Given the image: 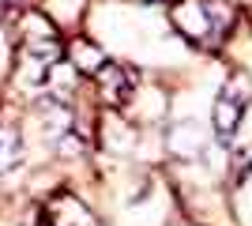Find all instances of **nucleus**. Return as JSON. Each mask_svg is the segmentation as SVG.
I'll return each instance as SVG.
<instances>
[{
	"mask_svg": "<svg viewBox=\"0 0 252 226\" xmlns=\"http://www.w3.org/2000/svg\"><path fill=\"white\" fill-rule=\"evenodd\" d=\"M42 129H45V140L53 143V147H61V143H72V129H75V113L64 102H42Z\"/></svg>",
	"mask_w": 252,
	"mask_h": 226,
	"instance_id": "obj_4",
	"label": "nucleus"
},
{
	"mask_svg": "<svg viewBox=\"0 0 252 226\" xmlns=\"http://www.w3.org/2000/svg\"><path fill=\"white\" fill-rule=\"evenodd\" d=\"M98 91H102V98L109 106H125L128 98H132V91H136V75H132V68L105 61L102 72H98Z\"/></svg>",
	"mask_w": 252,
	"mask_h": 226,
	"instance_id": "obj_3",
	"label": "nucleus"
},
{
	"mask_svg": "<svg viewBox=\"0 0 252 226\" xmlns=\"http://www.w3.org/2000/svg\"><path fill=\"white\" fill-rule=\"evenodd\" d=\"M249 106H252L249 83H245V79H230V83L219 91L215 109H211V129H215V136H219V140H233V132H237L241 117L249 113Z\"/></svg>",
	"mask_w": 252,
	"mask_h": 226,
	"instance_id": "obj_2",
	"label": "nucleus"
},
{
	"mask_svg": "<svg viewBox=\"0 0 252 226\" xmlns=\"http://www.w3.org/2000/svg\"><path fill=\"white\" fill-rule=\"evenodd\" d=\"M0 4H15V0H0Z\"/></svg>",
	"mask_w": 252,
	"mask_h": 226,
	"instance_id": "obj_7",
	"label": "nucleus"
},
{
	"mask_svg": "<svg viewBox=\"0 0 252 226\" xmlns=\"http://www.w3.org/2000/svg\"><path fill=\"white\" fill-rule=\"evenodd\" d=\"M23 166V143L11 125H0V173H11Z\"/></svg>",
	"mask_w": 252,
	"mask_h": 226,
	"instance_id": "obj_5",
	"label": "nucleus"
},
{
	"mask_svg": "<svg viewBox=\"0 0 252 226\" xmlns=\"http://www.w3.org/2000/svg\"><path fill=\"white\" fill-rule=\"evenodd\" d=\"M173 19H177V31L196 45H215L226 31V15L219 0H177Z\"/></svg>",
	"mask_w": 252,
	"mask_h": 226,
	"instance_id": "obj_1",
	"label": "nucleus"
},
{
	"mask_svg": "<svg viewBox=\"0 0 252 226\" xmlns=\"http://www.w3.org/2000/svg\"><path fill=\"white\" fill-rule=\"evenodd\" d=\"M68 65L75 68V72H102V65H105V57H102V49L98 45H91V42H75L72 45V57H68Z\"/></svg>",
	"mask_w": 252,
	"mask_h": 226,
	"instance_id": "obj_6",
	"label": "nucleus"
}]
</instances>
